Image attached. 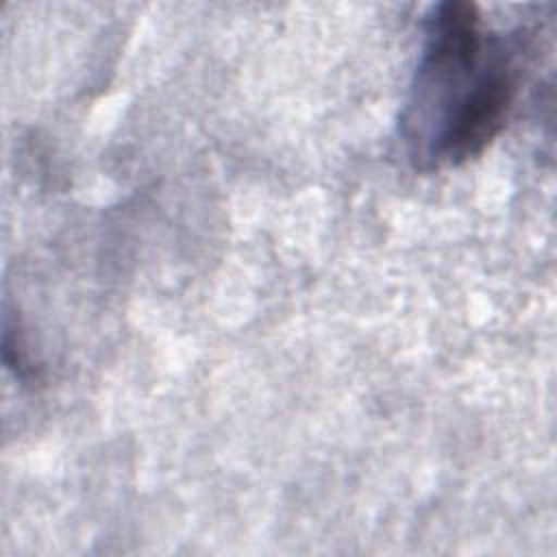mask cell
<instances>
[{
	"label": "cell",
	"instance_id": "obj_1",
	"mask_svg": "<svg viewBox=\"0 0 557 557\" xmlns=\"http://www.w3.org/2000/svg\"><path fill=\"white\" fill-rule=\"evenodd\" d=\"M524 37L490 33L470 2L437 4L400 115L409 159L420 170L479 157L503 131L518 96Z\"/></svg>",
	"mask_w": 557,
	"mask_h": 557
}]
</instances>
